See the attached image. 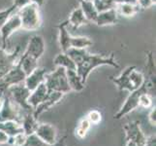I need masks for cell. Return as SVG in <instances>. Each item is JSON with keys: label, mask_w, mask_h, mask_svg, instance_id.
Instances as JSON below:
<instances>
[{"label": "cell", "mask_w": 156, "mask_h": 146, "mask_svg": "<svg viewBox=\"0 0 156 146\" xmlns=\"http://www.w3.org/2000/svg\"><path fill=\"white\" fill-rule=\"evenodd\" d=\"M92 45L91 41L88 37L85 36H77V37H71V48L82 50V49H87Z\"/></svg>", "instance_id": "cell-27"}, {"label": "cell", "mask_w": 156, "mask_h": 146, "mask_svg": "<svg viewBox=\"0 0 156 146\" xmlns=\"http://www.w3.org/2000/svg\"><path fill=\"white\" fill-rule=\"evenodd\" d=\"M2 104H3V99L1 96H0V109H1V107H2Z\"/></svg>", "instance_id": "cell-41"}, {"label": "cell", "mask_w": 156, "mask_h": 146, "mask_svg": "<svg viewBox=\"0 0 156 146\" xmlns=\"http://www.w3.org/2000/svg\"><path fill=\"white\" fill-rule=\"evenodd\" d=\"M137 5L139 8L142 9H148L151 6H153L152 0H137Z\"/></svg>", "instance_id": "cell-34"}, {"label": "cell", "mask_w": 156, "mask_h": 146, "mask_svg": "<svg viewBox=\"0 0 156 146\" xmlns=\"http://www.w3.org/2000/svg\"><path fill=\"white\" fill-rule=\"evenodd\" d=\"M80 8L82 9L84 17L87 20V21H95L96 18H97V16H98V11L96 10L93 2L80 0Z\"/></svg>", "instance_id": "cell-21"}, {"label": "cell", "mask_w": 156, "mask_h": 146, "mask_svg": "<svg viewBox=\"0 0 156 146\" xmlns=\"http://www.w3.org/2000/svg\"><path fill=\"white\" fill-rule=\"evenodd\" d=\"M118 21V13L116 8H112L104 12L98 13L97 18H96L94 23L98 26H105L110 24H115Z\"/></svg>", "instance_id": "cell-17"}, {"label": "cell", "mask_w": 156, "mask_h": 146, "mask_svg": "<svg viewBox=\"0 0 156 146\" xmlns=\"http://www.w3.org/2000/svg\"><path fill=\"white\" fill-rule=\"evenodd\" d=\"M45 1H46V0H30V3H33V4L37 5V6L40 8L45 4Z\"/></svg>", "instance_id": "cell-39"}, {"label": "cell", "mask_w": 156, "mask_h": 146, "mask_svg": "<svg viewBox=\"0 0 156 146\" xmlns=\"http://www.w3.org/2000/svg\"><path fill=\"white\" fill-rule=\"evenodd\" d=\"M28 4H30V0H13V5L17 10L23 8Z\"/></svg>", "instance_id": "cell-36"}, {"label": "cell", "mask_w": 156, "mask_h": 146, "mask_svg": "<svg viewBox=\"0 0 156 146\" xmlns=\"http://www.w3.org/2000/svg\"><path fill=\"white\" fill-rule=\"evenodd\" d=\"M27 140V136L24 133H20L13 137V145L12 146H23Z\"/></svg>", "instance_id": "cell-32"}, {"label": "cell", "mask_w": 156, "mask_h": 146, "mask_svg": "<svg viewBox=\"0 0 156 146\" xmlns=\"http://www.w3.org/2000/svg\"><path fill=\"white\" fill-rule=\"evenodd\" d=\"M136 66H128L126 67L123 71L121 72V74L119 75V76L117 77H111V81L112 83H114L118 91L119 92H122V91H128L129 93H131V92H133L132 90V87H131V84H130V78H129V76H130V73L133 69H135Z\"/></svg>", "instance_id": "cell-15"}, {"label": "cell", "mask_w": 156, "mask_h": 146, "mask_svg": "<svg viewBox=\"0 0 156 146\" xmlns=\"http://www.w3.org/2000/svg\"><path fill=\"white\" fill-rule=\"evenodd\" d=\"M123 131L125 133V139H130L134 141L137 146H144L146 143V134L144 133L143 129L140 126V122L134 121L124 125Z\"/></svg>", "instance_id": "cell-12"}, {"label": "cell", "mask_w": 156, "mask_h": 146, "mask_svg": "<svg viewBox=\"0 0 156 146\" xmlns=\"http://www.w3.org/2000/svg\"><path fill=\"white\" fill-rule=\"evenodd\" d=\"M46 69L43 67H37L33 71L30 72L23 81V84L26 88L30 92H32L34 89H36L40 84L45 82V76H46Z\"/></svg>", "instance_id": "cell-14"}, {"label": "cell", "mask_w": 156, "mask_h": 146, "mask_svg": "<svg viewBox=\"0 0 156 146\" xmlns=\"http://www.w3.org/2000/svg\"><path fill=\"white\" fill-rule=\"evenodd\" d=\"M5 94H7L21 110H24L25 112H32L34 110L27 102L30 91L25 87L23 83L11 86Z\"/></svg>", "instance_id": "cell-5"}, {"label": "cell", "mask_w": 156, "mask_h": 146, "mask_svg": "<svg viewBox=\"0 0 156 146\" xmlns=\"http://www.w3.org/2000/svg\"><path fill=\"white\" fill-rule=\"evenodd\" d=\"M66 76H67V81H68L69 87L71 89V91L82 92L84 89L85 84L83 82L82 78H80V75L77 73V70L66 69Z\"/></svg>", "instance_id": "cell-20"}, {"label": "cell", "mask_w": 156, "mask_h": 146, "mask_svg": "<svg viewBox=\"0 0 156 146\" xmlns=\"http://www.w3.org/2000/svg\"><path fill=\"white\" fill-rule=\"evenodd\" d=\"M20 125L23 127V133L26 136H31L34 134L36 132V129L38 127L39 123L38 120L33 116V111L32 112H25V114L21 116Z\"/></svg>", "instance_id": "cell-18"}, {"label": "cell", "mask_w": 156, "mask_h": 146, "mask_svg": "<svg viewBox=\"0 0 156 146\" xmlns=\"http://www.w3.org/2000/svg\"><path fill=\"white\" fill-rule=\"evenodd\" d=\"M125 146H137V144L134 142V141H132V140H130V139H127L126 140V144H125Z\"/></svg>", "instance_id": "cell-40"}, {"label": "cell", "mask_w": 156, "mask_h": 146, "mask_svg": "<svg viewBox=\"0 0 156 146\" xmlns=\"http://www.w3.org/2000/svg\"><path fill=\"white\" fill-rule=\"evenodd\" d=\"M68 23L74 26L75 28H78L80 26H82L85 24H87V20L85 19L84 15L80 8H76L72 11V13L70 14V17L68 20Z\"/></svg>", "instance_id": "cell-24"}, {"label": "cell", "mask_w": 156, "mask_h": 146, "mask_svg": "<svg viewBox=\"0 0 156 146\" xmlns=\"http://www.w3.org/2000/svg\"><path fill=\"white\" fill-rule=\"evenodd\" d=\"M83 1H92V0H83Z\"/></svg>", "instance_id": "cell-42"}, {"label": "cell", "mask_w": 156, "mask_h": 146, "mask_svg": "<svg viewBox=\"0 0 156 146\" xmlns=\"http://www.w3.org/2000/svg\"><path fill=\"white\" fill-rule=\"evenodd\" d=\"M129 78H130V84H131L133 91H135L141 87L144 82V79H146V77L144 76V74L140 71H137L136 68L133 69L131 71Z\"/></svg>", "instance_id": "cell-28"}, {"label": "cell", "mask_w": 156, "mask_h": 146, "mask_svg": "<svg viewBox=\"0 0 156 146\" xmlns=\"http://www.w3.org/2000/svg\"><path fill=\"white\" fill-rule=\"evenodd\" d=\"M48 94H49V92H48V89L46 87L45 83L40 84L36 89H34L32 92H30V95H29L28 99H27L28 104L33 108V109H35V108L38 106L41 102H43L45 100Z\"/></svg>", "instance_id": "cell-16"}, {"label": "cell", "mask_w": 156, "mask_h": 146, "mask_svg": "<svg viewBox=\"0 0 156 146\" xmlns=\"http://www.w3.org/2000/svg\"><path fill=\"white\" fill-rule=\"evenodd\" d=\"M67 24H68V21L61 23L57 26L58 31H59V45L63 53H67L68 50L71 49V35H70L69 31L67 29Z\"/></svg>", "instance_id": "cell-19"}, {"label": "cell", "mask_w": 156, "mask_h": 146, "mask_svg": "<svg viewBox=\"0 0 156 146\" xmlns=\"http://www.w3.org/2000/svg\"><path fill=\"white\" fill-rule=\"evenodd\" d=\"M15 11H17V9L15 8L14 5H12V6L7 9L0 11V28H1V26L9 20L11 16L15 14Z\"/></svg>", "instance_id": "cell-30"}, {"label": "cell", "mask_w": 156, "mask_h": 146, "mask_svg": "<svg viewBox=\"0 0 156 146\" xmlns=\"http://www.w3.org/2000/svg\"><path fill=\"white\" fill-rule=\"evenodd\" d=\"M0 129L4 131L10 137H14L20 133H23V129L20 125V123L16 121L0 122Z\"/></svg>", "instance_id": "cell-23"}, {"label": "cell", "mask_w": 156, "mask_h": 146, "mask_svg": "<svg viewBox=\"0 0 156 146\" xmlns=\"http://www.w3.org/2000/svg\"><path fill=\"white\" fill-rule=\"evenodd\" d=\"M64 94L59 93V92H49L45 100L37 106L33 110V116L38 120V118L41 114H43L45 111L50 110L52 106L57 104L59 101L62 99Z\"/></svg>", "instance_id": "cell-13"}, {"label": "cell", "mask_w": 156, "mask_h": 146, "mask_svg": "<svg viewBox=\"0 0 156 146\" xmlns=\"http://www.w3.org/2000/svg\"><path fill=\"white\" fill-rule=\"evenodd\" d=\"M20 50V46H17L13 53H8L5 49L0 48V78L5 76L18 62Z\"/></svg>", "instance_id": "cell-10"}, {"label": "cell", "mask_w": 156, "mask_h": 146, "mask_svg": "<svg viewBox=\"0 0 156 146\" xmlns=\"http://www.w3.org/2000/svg\"><path fill=\"white\" fill-rule=\"evenodd\" d=\"M25 77H26V75L23 72V70L21 69L20 63L18 61V62L16 63V66L11 69L5 76L0 78V96H2L6 93L7 90L11 86L23 83Z\"/></svg>", "instance_id": "cell-6"}, {"label": "cell", "mask_w": 156, "mask_h": 146, "mask_svg": "<svg viewBox=\"0 0 156 146\" xmlns=\"http://www.w3.org/2000/svg\"><path fill=\"white\" fill-rule=\"evenodd\" d=\"M144 146H156V137H155V133L151 134V136H149V137H147Z\"/></svg>", "instance_id": "cell-37"}, {"label": "cell", "mask_w": 156, "mask_h": 146, "mask_svg": "<svg viewBox=\"0 0 156 146\" xmlns=\"http://www.w3.org/2000/svg\"><path fill=\"white\" fill-rule=\"evenodd\" d=\"M148 121L151 126L153 127L156 126V107L155 106H152L151 110L148 113Z\"/></svg>", "instance_id": "cell-35"}, {"label": "cell", "mask_w": 156, "mask_h": 146, "mask_svg": "<svg viewBox=\"0 0 156 146\" xmlns=\"http://www.w3.org/2000/svg\"><path fill=\"white\" fill-rule=\"evenodd\" d=\"M87 118L91 125H98V124H100V122L102 121V114L99 110L93 109V110H90L87 113Z\"/></svg>", "instance_id": "cell-31"}, {"label": "cell", "mask_w": 156, "mask_h": 146, "mask_svg": "<svg viewBox=\"0 0 156 146\" xmlns=\"http://www.w3.org/2000/svg\"><path fill=\"white\" fill-rule=\"evenodd\" d=\"M44 83L48 89V92H59L64 95L71 92L67 81L66 69L61 66H57L55 71L47 73Z\"/></svg>", "instance_id": "cell-4"}, {"label": "cell", "mask_w": 156, "mask_h": 146, "mask_svg": "<svg viewBox=\"0 0 156 146\" xmlns=\"http://www.w3.org/2000/svg\"><path fill=\"white\" fill-rule=\"evenodd\" d=\"M23 146H50V145H47L44 142H42L35 134H31V136L27 137L26 143Z\"/></svg>", "instance_id": "cell-33"}, {"label": "cell", "mask_w": 156, "mask_h": 146, "mask_svg": "<svg viewBox=\"0 0 156 146\" xmlns=\"http://www.w3.org/2000/svg\"><path fill=\"white\" fill-rule=\"evenodd\" d=\"M91 124L87 120V117H83L82 120H80L78 124V126L75 129V133H76V137H79L80 139H83L87 136V133L89 132V129L91 128Z\"/></svg>", "instance_id": "cell-26"}, {"label": "cell", "mask_w": 156, "mask_h": 146, "mask_svg": "<svg viewBox=\"0 0 156 146\" xmlns=\"http://www.w3.org/2000/svg\"><path fill=\"white\" fill-rule=\"evenodd\" d=\"M45 50L46 43L44 38L41 35H33L30 37L26 50L23 55L33 58L35 61H39L42 56L44 55Z\"/></svg>", "instance_id": "cell-9"}, {"label": "cell", "mask_w": 156, "mask_h": 146, "mask_svg": "<svg viewBox=\"0 0 156 146\" xmlns=\"http://www.w3.org/2000/svg\"><path fill=\"white\" fill-rule=\"evenodd\" d=\"M3 104L0 109V122L16 121L20 123L21 109L10 99L7 94H4Z\"/></svg>", "instance_id": "cell-7"}, {"label": "cell", "mask_w": 156, "mask_h": 146, "mask_svg": "<svg viewBox=\"0 0 156 146\" xmlns=\"http://www.w3.org/2000/svg\"><path fill=\"white\" fill-rule=\"evenodd\" d=\"M19 16L21 23V28L28 31H34L40 28L42 18L37 5L30 3L19 10Z\"/></svg>", "instance_id": "cell-3"}, {"label": "cell", "mask_w": 156, "mask_h": 146, "mask_svg": "<svg viewBox=\"0 0 156 146\" xmlns=\"http://www.w3.org/2000/svg\"><path fill=\"white\" fill-rule=\"evenodd\" d=\"M9 134H7L4 131L0 129V144H7L9 140Z\"/></svg>", "instance_id": "cell-38"}, {"label": "cell", "mask_w": 156, "mask_h": 146, "mask_svg": "<svg viewBox=\"0 0 156 146\" xmlns=\"http://www.w3.org/2000/svg\"><path fill=\"white\" fill-rule=\"evenodd\" d=\"M53 63L56 66H61L65 69H74L76 70V64L67 53H60L56 55L53 58Z\"/></svg>", "instance_id": "cell-22"}, {"label": "cell", "mask_w": 156, "mask_h": 146, "mask_svg": "<svg viewBox=\"0 0 156 146\" xmlns=\"http://www.w3.org/2000/svg\"><path fill=\"white\" fill-rule=\"evenodd\" d=\"M67 54L71 57L75 64H76L77 73L80 75V77L82 78L84 84L87 83L90 72L96 67L103 66H109L116 69L120 67V66L115 59L114 54H112L109 57H104L100 55L89 54L87 51V49L78 50V49L73 48L68 50Z\"/></svg>", "instance_id": "cell-1"}, {"label": "cell", "mask_w": 156, "mask_h": 146, "mask_svg": "<svg viewBox=\"0 0 156 146\" xmlns=\"http://www.w3.org/2000/svg\"><path fill=\"white\" fill-rule=\"evenodd\" d=\"M154 89H155V77H148L147 79L146 78L144 84L141 87L135 91L131 92L130 95L127 96L125 102L123 103L120 109L115 114L114 118L115 120H119V119L123 118L124 116L128 115L129 113H131L132 111L137 109L139 107L140 95L144 93H148L150 90H154Z\"/></svg>", "instance_id": "cell-2"}, {"label": "cell", "mask_w": 156, "mask_h": 146, "mask_svg": "<svg viewBox=\"0 0 156 146\" xmlns=\"http://www.w3.org/2000/svg\"><path fill=\"white\" fill-rule=\"evenodd\" d=\"M139 6L137 4H130V3H120L116 4V11L123 17L131 18L134 17L139 12Z\"/></svg>", "instance_id": "cell-25"}, {"label": "cell", "mask_w": 156, "mask_h": 146, "mask_svg": "<svg viewBox=\"0 0 156 146\" xmlns=\"http://www.w3.org/2000/svg\"><path fill=\"white\" fill-rule=\"evenodd\" d=\"M34 134L42 142H44L47 145L55 146L58 143L57 129L52 124H49V123L39 124Z\"/></svg>", "instance_id": "cell-8"}, {"label": "cell", "mask_w": 156, "mask_h": 146, "mask_svg": "<svg viewBox=\"0 0 156 146\" xmlns=\"http://www.w3.org/2000/svg\"><path fill=\"white\" fill-rule=\"evenodd\" d=\"M153 106L152 97L148 93H144L140 95L139 99V107H143L144 109H148Z\"/></svg>", "instance_id": "cell-29"}, {"label": "cell", "mask_w": 156, "mask_h": 146, "mask_svg": "<svg viewBox=\"0 0 156 146\" xmlns=\"http://www.w3.org/2000/svg\"><path fill=\"white\" fill-rule=\"evenodd\" d=\"M21 28V23L19 14H14L9 18V20L0 28V35H1L2 49H7V43L9 37L12 35L15 31Z\"/></svg>", "instance_id": "cell-11"}]
</instances>
